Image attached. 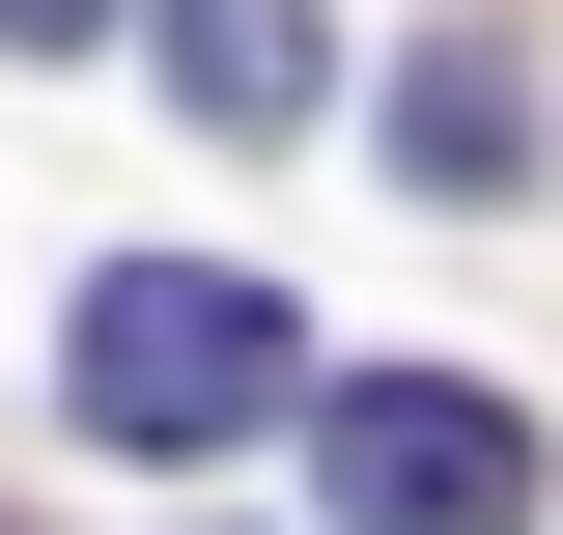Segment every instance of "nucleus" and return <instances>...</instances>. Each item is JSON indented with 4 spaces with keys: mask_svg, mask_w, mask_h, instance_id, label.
I'll use <instances>...</instances> for the list:
<instances>
[{
    "mask_svg": "<svg viewBox=\"0 0 563 535\" xmlns=\"http://www.w3.org/2000/svg\"><path fill=\"white\" fill-rule=\"evenodd\" d=\"M57 395H85V451L225 479L254 423H310V338H282V282H225V254H113L85 338H57Z\"/></svg>",
    "mask_w": 563,
    "mask_h": 535,
    "instance_id": "obj_1",
    "label": "nucleus"
},
{
    "mask_svg": "<svg viewBox=\"0 0 563 535\" xmlns=\"http://www.w3.org/2000/svg\"><path fill=\"white\" fill-rule=\"evenodd\" d=\"M310 507L339 535H536V423L479 367H339L310 395Z\"/></svg>",
    "mask_w": 563,
    "mask_h": 535,
    "instance_id": "obj_2",
    "label": "nucleus"
},
{
    "mask_svg": "<svg viewBox=\"0 0 563 535\" xmlns=\"http://www.w3.org/2000/svg\"><path fill=\"white\" fill-rule=\"evenodd\" d=\"M395 170L451 226H507V198H536V57H507V29H422V57H395Z\"/></svg>",
    "mask_w": 563,
    "mask_h": 535,
    "instance_id": "obj_3",
    "label": "nucleus"
},
{
    "mask_svg": "<svg viewBox=\"0 0 563 535\" xmlns=\"http://www.w3.org/2000/svg\"><path fill=\"white\" fill-rule=\"evenodd\" d=\"M141 57H169V113H198V141H310L339 29H310V0H141Z\"/></svg>",
    "mask_w": 563,
    "mask_h": 535,
    "instance_id": "obj_4",
    "label": "nucleus"
},
{
    "mask_svg": "<svg viewBox=\"0 0 563 535\" xmlns=\"http://www.w3.org/2000/svg\"><path fill=\"white\" fill-rule=\"evenodd\" d=\"M85 29H113V0H0V57H85Z\"/></svg>",
    "mask_w": 563,
    "mask_h": 535,
    "instance_id": "obj_5",
    "label": "nucleus"
}]
</instances>
